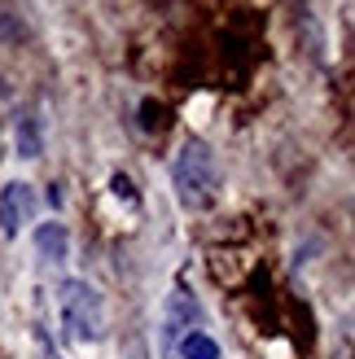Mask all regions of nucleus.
Returning <instances> with one entry per match:
<instances>
[{
  "instance_id": "obj_6",
  "label": "nucleus",
  "mask_w": 355,
  "mask_h": 359,
  "mask_svg": "<svg viewBox=\"0 0 355 359\" xmlns=\"http://www.w3.org/2000/svg\"><path fill=\"white\" fill-rule=\"evenodd\" d=\"M175 355H180V359H220V342H215L210 333L193 329V333H185V337H180Z\"/></svg>"
},
{
  "instance_id": "obj_3",
  "label": "nucleus",
  "mask_w": 355,
  "mask_h": 359,
  "mask_svg": "<svg viewBox=\"0 0 355 359\" xmlns=\"http://www.w3.org/2000/svg\"><path fill=\"white\" fill-rule=\"evenodd\" d=\"M35 210H40V197L27 180H9L0 189V232L5 237H18L27 224H35Z\"/></svg>"
},
{
  "instance_id": "obj_2",
  "label": "nucleus",
  "mask_w": 355,
  "mask_h": 359,
  "mask_svg": "<svg viewBox=\"0 0 355 359\" xmlns=\"http://www.w3.org/2000/svg\"><path fill=\"white\" fill-rule=\"evenodd\" d=\"M58 320H62L66 342H75V346L101 342V333H105V302L97 294V285L62 280V290H58Z\"/></svg>"
},
{
  "instance_id": "obj_8",
  "label": "nucleus",
  "mask_w": 355,
  "mask_h": 359,
  "mask_svg": "<svg viewBox=\"0 0 355 359\" xmlns=\"http://www.w3.org/2000/svg\"><path fill=\"white\" fill-rule=\"evenodd\" d=\"M110 189H114V197H123L128 206H136V189H132V180H128V175H114V180H110Z\"/></svg>"
},
{
  "instance_id": "obj_4",
  "label": "nucleus",
  "mask_w": 355,
  "mask_h": 359,
  "mask_svg": "<svg viewBox=\"0 0 355 359\" xmlns=\"http://www.w3.org/2000/svg\"><path fill=\"white\" fill-rule=\"evenodd\" d=\"M198 325H202L198 298H193L189 290H171V298H167V316H163V346H167V355H175L180 337L193 333Z\"/></svg>"
},
{
  "instance_id": "obj_7",
  "label": "nucleus",
  "mask_w": 355,
  "mask_h": 359,
  "mask_svg": "<svg viewBox=\"0 0 355 359\" xmlns=\"http://www.w3.org/2000/svg\"><path fill=\"white\" fill-rule=\"evenodd\" d=\"M13 145H18V158H40V123H35V114H22V118H18Z\"/></svg>"
},
{
  "instance_id": "obj_1",
  "label": "nucleus",
  "mask_w": 355,
  "mask_h": 359,
  "mask_svg": "<svg viewBox=\"0 0 355 359\" xmlns=\"http://www.w3.org/2000/svg\"><path fill=\"white\" fill-rule=\"evenodd\" d=\"M220 184H224V175H220L215 149L202 136H189L180 145V154H175V163H171V189L180 197V206L185 210H210L220 202Z\"/></svg>"
},
{
  "instance_id": "obj_5",
  "label": "nucleus",
  "mask_w": 355,
  "mask_h": 359,
  "mask_svg": "<svg viewBox=\"0 0 355 359\" xmlns=\"http://www.w3.org/2000/svg\"><path fill=\"white\" fill-rule=\"evenodd\" d=\"M35 250H40V259L48 263V267H62L66 259H70V232H66V224H40L35 228Z\"/></svg>"
}]
</instances>
